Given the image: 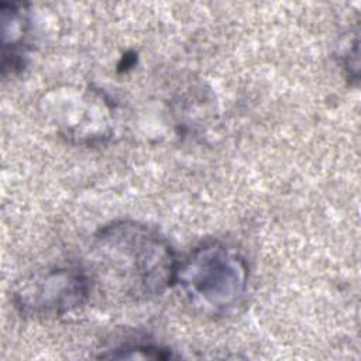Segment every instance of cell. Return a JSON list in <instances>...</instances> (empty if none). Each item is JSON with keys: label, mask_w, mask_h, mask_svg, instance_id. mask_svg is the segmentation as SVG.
Wrapping results in <instances>:
<instances>
[{"label": "cell", "mask_w": 361, "mask_h": 361, "mask_svg": "<svg viewBox=\"0 0 361 361\" xmlns=\"http://www.w3.org/2000/svg\"><path fill=\"white\" fill-rule=\"evenodd\" d=\"M178 257L154 227L117 220L102 227L90 245L92 286L124 300L144 302L173 286Z\"/></svg>", "instance_id": "1"}, {"label": "cell", "mask_w": 361, "mask_h": 361, "mask_svg": "<svg viewBox=\"0 0 361 361\" xmlns=\"http://www.w3.org/2000/svg\"><path fill=\"white\" fill-rule=\"evenodd\" d=\"M173 286L197 313L230 316L245 305L250 267L234 247L214 240L204 241L178 259Z\"/></svg>", "instance_id": "2"}, {"label": "cell", "mask_w": 361, "mask_h": 361, "mask_svg": "<svg viewBox=\"0 0 361 361\" xmlns=\"http://www.w3.org/2000/svg\"><path fill=\"white\" fill-rule=\"evenodd\" d=\"M92 288L85 268L56 265L21 279L13 292V302L16 309L28 317H59L80 309Z\"/></svg>", "instance_id": "3"}, {"label": "cell", "mask_w": 361, "mask_h": 361, "mask_svg": "<svg viewBox=\"0 0 361 361\" xmlns=\"http://www.w3.org/2000/svg\"><path fill=\"white\" fill-rule=\"evenodd\" d=\"M3 76L8 72L16 73L25 65L27 58V32L30 28V18L27 4L23 3H3Z\"/></svg>", "instance_id": "4"}, {"label": "cell", "mask_w": 361, "mask_h": 361, "mask_svg": "<svg viewBox=\"0 0 361 361\" xmlns=\"http://www.w3.org/2000/svg\"><path fill=\"white\" fill-rule=\"evenodd\" d=\"M100 357H103V358H158V360H166V358L173 357V354L169 348H164L161 345L135 343V344H124V345L117 347L114 350H109L107 354H102Z\"/></svg>", "instance_id": "5"}]
</instances>
